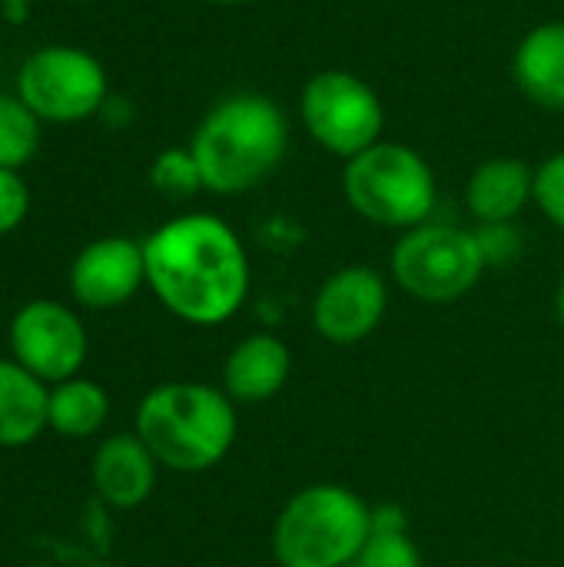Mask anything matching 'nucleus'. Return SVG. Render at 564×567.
<instances>
[{"instance_id":"obj_17","label":"nucleus","mask_w":564,"mask_h":567,"mask_svg":"<svg viewBox=\"0 0 564 567\" xmlns=\"http://www.w3.org/2000/svg\"><path fill=\"white\" fill-rule=\"evenodd\" d=\"M110 415L106 392L90 379H66L50 392V429L66 439H90Z\"/></svg>"},{"instance_id":"obj_4","label":"nucleus","mask_w":564,"mask_h":567,"mask_svg":"<svg viewBox=\"0 0 564 567\" xmlns=\"http://www.w3.org/2000/svg\"><path fill=\"white\" fill-rule=\"evenodd\" d=\"M372 532V505L346 485L299 488L273 525L279 567H352Z\"/></svg>"},{"instance_id":"obj_26","label":"nucleus","mask_w":564,"mask_h":567,"mask_svg":"<svg viewBox=\"0 0 564 567\" xmlns=\"http://www.w3.org/2000/svg\"><path fill=\"white\" fill-rule=\"evenodd\" d=\"M0 3H3V7H10V3H17V7H30L33 0H0Z\"/></svg>"},{"instance_id":"obj_2","label":"nucleus","mask_w":564,"mask_h":567,"mask_svg":"<svg viewBox=\"0 0 564 567\" xmlns=\"http://www.w3.org/2000/svg\"><path fill=\"white\" fill-rule=\"evenodd\" d=\"M289 116L266 93H229L199 120L189 153L196 156L203 189L239 196L263 186L289 153Z\"/></svg>"},{"instance_id":"obj_15","label":"nucleus","mask_w":564,"mask_h":567,"mask_svg":"<svg viewBox=\"0 0 564 567\" xmlns=\"http://www.w3.org/2000/svg\"><path fill=\"white\" fill-rule=\"evenodd\" d=\"M515 83L542 110L564 113V20L532 27L515 47Z\"/></svg>"},{"instance_id":"obj_7","label":"nucleus","mask_w":564,"mask_h":567,"mask_svg":"<svg viewBox=\"0 0 564 567\" xmlns=\"http://www.w3.org/2000/svg\"><path fill=\"white\" fill-rule=\"evenodd\" d=\"M17 96L47 123H80L103 110L110 83L93 53L83 47L50 43L20 63Z\"/></svg>"},{"instance_id":"obj_25","label":"nucleus","mask_w":564,"mask_h":567,"mask_svg":"<svg viewBox=\"0 0 564 567\" xmlns=\"http://www.w3.org/2000/svg\"><path fill=\"white\" fill-rule=\"evenodd\" d=\"M209 3H219V7H243V3H256V0H209Z\"/></svg>"},{"instance_id":"obj_20","label":"nucleus","mask_w":564,"mask_h":567,"mask_svg":"<svg viewBox=\"0 0 564 567\" xmlns=\"http://www.w3.org/2000/svg\"><path fill=\"white\" fill-rule=\"evenodd\" d=\"M150 183L170 199L196 196L203 189V176H199V166H196V156L189 153V146L163 150L150 166Z\"/></svg>"},{"instance_id":"obj_23","label":"nucleus","mask_w":564,"mask_h":567,"mask_svg":"<svg viewBox=\"0 0 564 567\" xmlns=\"http://www.w3.org/2000/svg\"><path fill=\"white\" fill-rule=\"evenodd\" d=\"M30 209V193L27 183L20 179L17 169H0V236L13 233Z\"/></svg>"},{"instance_id":"obj_18","label":"nucleus","mask_w":564,"mask_h":567,"mask_svg":"<svg viewBox=\"0 0 564 567\" xmlns=\"http://www.w3.org/2000/svg\"><path fill=\"white\" fill-rule=\"evenodd\" d=\"M352 567H422V551L412 542L406 512L399 505L372 508V532Z\"/></svg>"},{"instance_id":"obj_3","label":"nucleus","mask_w":564,"mask_h":567,"mask_svg":"<svg viewBox=\"0 0 564 567\" xmlns=\"http://www.w3.org/2000/svg\"><path fill=\"white\" fill-rule=\"evenodd\" d=\"M239 432L236 402L206 382H163L136 409V435L163 468L206 472L219 465Z\"/></svg>"},{"instance_id":"obj_21","label":"nucleus","mask_w":564,"mask_h":567,"mask_svg":"<svg viewBox=\"0 0 564 567\" xmlns=\"http://www.w3.org/2000/svg\"><path fill=\"white\" fill-rule=\"evenodd\" d=\"M535 206L545 213L552 226H558L564 233V150L552 153L535 169Z\"/></svg>"},{"instance_id":"obj_11","label":"nucleus","mask_w":564,"mask_h":567,"mask_svg":"<svg viewBox=\"0 0 564 567\" xmlns=\"http://www.w3.org/2000/svg\"><path fill=\"white\" fill-rule=\"evenodd\" d=\"M146 282L143 243L126 236H106L80 249L70 266V292L86 309H116L136 296Z\"/></svg>"},{"instance_id":"obj_22","label":"nucleus","mask_w":564,"mask_h":567,"mask_svg":"<svg viewBox=\"0 0 564 567\" xmlns=\"http://www.w3.org/2000/svg\"><path fill=\"white\" fill-rule=\"evenodd\" d=\"M475 239L485 266H512L525 249L522 229L515 223H485L475 229Z\"/></svg>"},{"instance_id":"obj_1","label":"nucleus","mask_w":564,"mask_h":567,"mask_svg":"<svg viewBox=\"0 0 564 567\" xmlns=\"http://www.w3.org/2000/svg\"><path fill=\"white\" fill-rule=\"evenodd\" d=\"M146 286L189 326L229 322L249 296V256L239 233L213 213H183L143 243Z\"/></svg>"},{"instance_id":"obj_9","label":"nucleus","mask_w":564,"mask_h":567,"mask_svg":"<svg viewBox=\"0 0 564 567\" xmlns=\"http://www.w3.org/2000/svg\"><path fill=\"white\" fill-rule=\"evenodd\" d=\"M10 349L13 362H20L30 375L60 385L76 379L86 359V329L70 306L33 299L10 322Z\"/></svg>"},{"instance_id":"obj_19","label":"nucleus","mask_w":564,"mask_h":567,"mask_svg":"<svg viewBox=\"0 0 564 567\" xmlns=\"http://www.w3.org/2000/svg\"><path fill=\"white\" fill-rule=\"evenodd\" d=\"M40 116L17 96L0 93V169H20L40 146Z\"/></svg>"},{"instance_id":"obj_16","label":"nucleus","mask_w":564,"mask_h":567,"mask_svg":"<svg viewBox=\"0 0 564 567\" xmlns=\"http://www.w3.org/2000/svg\"><path fill=\"white\" fill-rule=\"evenodd\" d=\"M50 429L47 382L30 375L20 362L0 359V449L30 445Z\"/></svg>"},{"instance_id":"obj_8","label":"nucleus","mask_w":564,"mask_h":567,"mask_svg":"<svg viewBox=\"0 0 564 567\" xmlns=\"http://www.w3.org/2000/svg\"><path fill=\"white\" fill-rule=\"evenodd\" d=\"M306 133L332 156L352 159L382 140L386 110L379 93L349 70H319L299 96Z\"/></svg>"},{"instance_id":"obj_13","label":"nucleus","mask_w":564,"mask_h":567,"mask_svg":"<svg viewBox=\"0 0 564 567\" xmlns=\"http://www.w3.org/2000/svg\"><path fill=\"white\" fill-rule=\"evenodd\" d=\"M293 375V352L289 346L273 332L246 336L233 346L223 365V392L233 402H269L286 389Z\"/></svg>"},{"instance_id":"obj_29","label":"nucleus","mask_w":564,"mask_h":567,"mask_svg":"<svg viewBox=\"0 0 564 567\" xmlns=\"http://www.w3.org/2000/svg\"><path fill=\"white\" fill-rule=\"evenodd\" d=\"M30 567H43V565H30Z\"/></svg>"},{"instance_id":"obj_12","label":"nucleus","mask_w":564,"mask_h":567,"mask_svg":"<svg viewBox=\"0 0 564 567\" xmlns=\"http://www.w3.org/2000/svg\"><path fill=\"white\" fill-rule=\"evenodd\" d=\"M160 462L140 442V435H110L93 455V488L110 508H140L156 488Z\"/></svg>"},{"instance_id":"obj_6","label":"nucleus","mask_w":564,"mask_h":567,"mask_svg":"<svg viewBox=\"0 0 564 567\" xmlns=\"http://www.w3.org/2000/svg\"><path fill=\"white\" fill-rule=\"evenodd\" d=\"M485 259L472 229L449 223H422L406 229L389 256V272L396 286L429 306H449L469 296L482 272Z\"/></svg>"},{"instance_id":"obj_5","label":"nucleus","mask_w":564,"mask_h":567,"mask_svg":"<svg viewBox=\"0 0 564 567\" xmlns=\"http://www.w3.org/2000/svg\"><path fill=\"white\" fill-rule=\"evenodd\" d=\"M342 193L362 219L399 233L429 223L439 203V183L429 159L419 150L389 140L346 159Z\"/></svg>"},{"instance_id":"obj_10","label":"nucleus","mask_w":564,"mask_h":567,"mask_svg":"<svg viewBox=\"0 0 564 567\" xmlns=\"http://www.w3.org/2000/svg\"><path fill=\"white\" fill-rule=\"evenodd\" d=\"M386 309V276L372 266H342L312 296V329L332 346H356L382 326Z\"/></svg>"},{"instance_id":"obj_27","label":"nucleus","mask_w":564,"mask_h":567,"mask_svg":"<svg viewBox=\"0 0 564 567\" xmlns=\"http://www.w3.org/2000/svg\"><path fill=\"white\" fill-rule=\"evenodd\" d=\"M86 567H116V565H106V561H96V565H86Z\"/></svg>"},{"instance_id":"obj_28","label":"nucleus","mask_w":564,"mask_h":567,"mask_svg":"<svg viewBox=\"0 0 564 567\" xmlns=\"http://www.w3.org/2000/svg\"><path fill=\"white\" fill-rule=\"evenodd\" d=\"M76 3H90V0H76Z\"/></svg>"},{"instance_id":"obj_24","label":"nucleus","mask_w":564,"mask_h":567,"mask_svg":"<svg viewBox=\"0 0 564 567\" xmlns=\"http://www.w3.org/2000/svg\"><path fill=\"white\" fill-rule=\"evenodd\" d=\"M555 309H558V319L564 322V279H562V286H558V299H555Z\"/></svg>"},{"instance_id":"obj_14","label":"nucleus","mask_w":564,"mask_h":567,"mask_svg":"<svg viewBox=\"0 0 564 567\" xmlns=\"http://www.w3.org/2000/svg\"><path fill=\"white\" fill-rule=\"evenodd\" d=\"M535 199V169L515 156H495L475 166L465 186V206L485 223H515L522 209Z\"/></svg>"}]
</instances>
